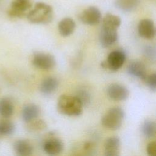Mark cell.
Returning a JSON list of instances; mask_svg holds the SVG:
<instances>
[{"instance_id":"1","label":"cell","mask_w":156,"mask_h":156,"mask_svg":"<svg viewBox=\"0 0 156 156\" xmlns=\"http://www.w3.org/2000/svg\"><path fill=\"white\" fill-rule=\"evenodd\" d=\"M57 110L67 116H79L82 112L83 104L77 96L62 94L57 101Z\"/></svg>"},{"instance_id":"2","label":"cell","mask_w":156,"mask_h":156,"mask_svg":"<svg viewBox=\"0 0 156 156\" xmlns=\"http://www.w3.org/2000/svg\"><path fill=\"white\" fill-rule=\"evenodd\" d=\"M26 16L32 23L47 24L53 19V9L51 5L44 2H37Z\"/></svg>"},{"instance_id":"3","label":"cell","mask_w":156,"mask_h":156,"mask_svg":"<svg viewBox=\"0 0 156 156\" xmlns=\"http://www.w3.org/2000/svg\"><path fill=\"white\" fill-rule=\"evenodd\" d=\"M124 117V112L119 107H115L110 108L101 119L102 124L106 128L116 130L119 129Z\"/></svg>"},{"instance_id":"4","label":"cell","mask_w":156,"mask_h":156,"mask_svg":"<svg viewBox=\"0 0 156 156\" xmlns=\"http://www.w3.org/2000/svg\"><path fill=\"white\" fill-rule=\"evenodd\" d=\"M125 60V53L121 50H116L109 54L107 60L101 63V66L104 68L115 71L123 65Z\"/></svg>"},{"instance_id":"5","label":"cell","mask_w":156,"mask_h":156,"mask_svg":"<svg viewBox=\"0 0 156 156\" xmlns=\"http://www.w3.org/2000/svg\"><path fill=\"white\" fill-rule=\"evenodd\" d=\"M32 63L35 67L39 69L48 70L54 67L56 62L52 55L49 53L38 52L34 54Z\"/></svg>"},{"instance_id":"6","label":"cell","mask_w":156,"mask_h":156,"mask_svg":"<svg viewBox=\"0 0 156 156\" xmlns=\"http://www.w3.org/2000/svg\"><path fill=\"white\" fill-rule=\"evenodd\" d=\"M80 21L87 25L95 26L100 23L102 18L99 9L94 6H90L85 9L79 15Z\"/></svg>"},{"instance_id":"7","label":"cell","mask_w":156,"mask_h":156,"mask_svg":"<svg viewBox=\"0 0 156 156\" xmlns=\"http://www.w3.org/2000/svg\"><path fill=\"white\" fill-rule=\"evenodd\" d=\"M30 0H13L8 13L12 17L22 18L26 16V12L32 7Z\"/></svg>"},{"instance_id":"8","label":"cell","mask_w":156,"mask_h":156,"mask_svg":"<svg viewBox=\"0 0 156 156\" xmlns=\"http://www.w3.org/2000/svg\"><path fill=\"white\" fill-rule=\"evenodd\" d=\"M107 92L111 99L116 101L126 100L129 96V90L119 83L110 84L107 88Z\"/></svg>"},{"instance_id":"9","label":"cell","mask_w":156,"mask_h":156,"mask_svg":"<svg viewBox=\"0 0 156 156\" xmlns=\"http://www.w3.org/2000/svg\"><path fill=\"white\" fill-rule=\"evenodd\" d=\"M118 35L117 29L102 26L99 35V41L104 48L113 45L118 40Z\"/></svg>"},{"instance_id":"10","label":"cell","mask_w":156,"mask_h":156,"mask_svg":"<svg viewBox=\"0 0 156 156\" xmlns=\"http://www.w3.org/2000/svg\"><path fill=\"white\" fill-rule=\"evenodd\" d=\"M138 32L140 37L143 38L151 40L155 36V27L152 20L143 19L138 25Z\"/></svg>"},{"instance_id":"11","label":"cell","mask_w":156,"mask_h":156,"mask_svg":"<svg viewBox=\"0 0 156 156\" xmlns=\"http://www.w3.org/2000/svg\"><path fill=\"white\" fill-rule=\"evenodd\" d=\"M63 149V143L61 140L57 138L47 140L43 145L44 151L48 155H55L59 154Z\"/></svg>"},{"instance_id":"12","label":"cell","mask_w":156,"mask_h":156,"mask_svg":"<svg viewBox=\"0 0 156 156\" xmlns=\"http://www.w3.org/2000/svg\"><path fill=\"white\" fill-rule=\"evenodd\" d=\"M120 151V140L117 136L107 138L104 143V154L106 156H118Z\"/></svg>"},{"instance_id":"13","label":"cell","mask_w":156,"mask_h":156,"mask_svg":"<svg viewBox=\"0 0 156 156\" xmlns=\"http://www.w3.org/2000/svg\"><path fill=\"white\" fill-rule=\"evenodd\" d=\"M127 73L132 76L144 79L146 77V70L144 65L140 61H133L127 68Z\"/></svg>"},{"instance_id":"14","label":"cell","mask_w":156,"mask_h":156,"mask_svg":"<svg viewBox=\"0 0 156 156\" xmlns=\"http://www.w3.org/2000/svg\"><path fill=\"white\" fill-rule=\"evenodd\" d=\"M58 82L53 77H48L44 79L40 85V90L44 95H49L54 93L57 88Z\"/></svg>"},{"instance_id":"15","label":"cell","mask_w":156,"mask_h":156,"mask_svg":"<svg viewBox=\"0 0 156 156\" xmlns=\"http://www.w3.org/2000/svg\"><path fill=\"white\" fill-rule=\"evenodd\" d=\"M39 114V107L34 104H27L23 107L22 110V118L26 122L36 119Z\"/></svg>"},{"instance_id":"16","label":"cell","mask_w":156,"mask_h":156,"mask_svg":"<svg viewBox=\"0 0 156 156\" xmlns=\"http://www.w3.org/2000/svg\"><path fill=\"white\" fill-rule=\"evenodd\" d=\"M16 154L20 156L30 155L33 152L32 144L27 140H19L15 141L13 145Z\"/></svg>"},{"instance_id":"17","label":"cell","mask_w":156,"mask_h":156,"mask_svg":"<svg viewBox=\"0 0 156 156\" xmlns=\"http://www.w3.org/2000/svg\"><path fill=\"white\" fill-rule=\"evenodd\" d=\"M76 23L74 21L70 18H65L62 19L58 26L60 34L62 37H68L70 35L74 30Z\"/></svg>"},{"instance_id":"18","label":"cell","mask_w":156,"mask_h":156,"mask_svg":"<svg viewBox=\"0 0 156 156\" xmlns=\"http://www.w3.org/2000/svg\"><path fill=\"white\" fill-rule=\"evenodd\" d=\"M14 112V106L10 99L4 98L0 100V115L4 118L10 117Z\"/></svg>"},{"instance_id":"19","label":"cell","mask_w":156,"mask_h":156,"mask_svg":"<svg viewBox=\"0 0 156 156\" xmlns=\"http://www.w3.org/2000/svg\"><path fill=\"white\" fill-rule=\"evenodd\" d=\"M140 0H116L115 5L119 10L129 12L134 10L138 6Z\"/></svg>"},{"instance_id":"20","label":"cell","mask_w":156,"mask_h":156,"mask_svg":"<svg viewBox=\"0 0 156 156\" xmlns=\"http://www.w3.org/2000/svg\"><path fill=\"white\" fill-rule=\"evenodd\" d=\"M121 21L119 16L111 13H107L102 19V26L118 29L121 24Z\"/></svg>"},{"instance_id":"21","label":"cell","mask_w":156,"mask_h":156,"mask_svg":"<svg viewBox=\"0 0 156 156\" xmlns=\"http://www.w3.org/2000/svg\"><path fill=\"white\" fill-rule=\"evenodd\" d=\"M143 134L148 138L155 137L156 133V124L155 121L147 119L144 122L141 127Z\"/></svg>"},{"instance_id":"22","label":"cell","mask_w":156,"mask_h":156,"mask_svg":"<svg viewBox=\"0 0 156 156\" xmlns=\"http://www.w3.org/2000/svg\"><path fill=\"white\" fill-rule=\"evenodd\" d=\"M15 130V124L9 120L0 121V135H10Z\"/></svg>"},{"instance_id":"23","label":"cell","mask_w":156,"mask_h":156,"mask_svg":"<svg viewBox=\"0 0 156 156\" xmlns=\"http://www.w3.org/2000/svg\"><path fill=\"white\" fill-rule=\"evenodd\" d=\"M27 130L29 132H40L44 130L47 125L42 119H34L27 122Z\"/></svg>"},{"instance_id":"24","label":"cell","mask_w":156,"mask_h":156,"mask_svg":"<svg viewBox=\"0 0 156 156\" xmlns=\"http://www.w3.org/2000/svg\"><path fill=\"white\" fill-rule=\"evenodd\" d=\"M145 82L147 87L154 92L156 90V74L152 73L148 76H146L145 79Z\"/></svg>"},{"instance_id":"25","label":"cell","mask_w":156,"mask_h":156,"mask_svg":"<svg viewBox=\"0 0 156 156\" xmlns=\"http://www.w3.org/2000/svg\"><path fill=\"white\" fill-rule=\"evenodd\" d=\"M82 102L83 105L85 104H87L90 101V94L84 90H81L79 93V95L76 96Z\"/></svg>"},{"instance_id":"26","label":"cell","mask_w":156,"mask_h":156,"mask_svg":"<svg viewBox=\"0 0 156 156\" xmlns=\"http://www.w3.org/2000/svg\"><path fill=\"white\" fill-rule=\"evenodd\" d=\"M147 152L149 156H156V143L152 141L147 146Z\"/></svg>"},{"instance_id":"27","label":"cell","mask_w":156,"mask_h":156,"mask_svg":"<svg viewBox=\"0 0 156 156\" xmlns=\"http://www.w3.org/2000/svg\"><path fill=\"white\" fill-rule=\"evenodd\" d=\"M144 54L149 59H155V48L152 46H147L144 49Z\"/></svg>"}]
</instances>
